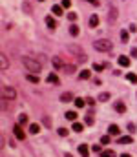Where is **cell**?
<instances>
[{
  "label": "cell",
  "mask_w": 137,
  "mask_h": 157,
  "mask_svg": "<svg viewBox=\"0 0 137 157\" xmlns=\"http://www.w3.org/2000/svg\"><path fill=\"white\" fill-rule=\"evenodd\" d=\"M88 26H90V28H97V26H99V17H97V15H91V17L88 18Z\"/></svg>",
  "instance_id": "obj_7"
},
{
  "label": "cell",
  "mask_w": 137,
  "mask_h": 157,
  "mask_svg": "<svg viewBox=\"0 0 137 157\" xmlns=\"http://www.w3.org/2000/svg\"><path fill=\"white\" fill-rule=\"evenodd\" d=\"M93 70L95 71H104V64H93Z\"/></svg>",
  "instance_id": "obj_36"
},
{
  "label": "cell",
  "mask_w": 137,
  "mask_h": 157,
  "mask_svg": "<svg viewBox=\"0 0 137 157\" xmlns=\"http://www.w3.org/2000/svg\"><path fill=\"white\" fill-rule=\"evenodd\" d=\"M101 157H117V154L113 150H106V152H102V154H101Z\"/></svg>",
  "instance_id": "obj_23"
},
{
  "label": "cell",
  "mask_w": 137,
  "mask_h": 157,
  "mask_svg": "<svg viewBox=\"0 0 137 157\" xmlns=\"http://www.w3.org/2000/svg\"><path fill=\"white\" fill-rule=\"evenodd\" d=\"M2 99H6V101H15L17 99V90H15L13 86H2Z\"/></svg>",
  "instance_id": "obj_3"
},
{
  "label": "cell",
  "mask_w": 137,
  "mask_h": 157,
  "mask_svg": "<svg viewBox=\"0 0 137 157\" xmlns=\"http://www.w3.org/2000/svg\"><path fill=\"white\" fill-rule=\"evenodd\" d=\"M70 33H71L73 37H77V35H79V26H75V24L70 26Z\"/></svg>",
  "instance_id": "obj_26"
},
{
  "label": "cell",
  "mask_w": 137,
  "mask_h": 157,
  "mask_svg": "<svg viewBox=\"0 0 137 157\" xmlns=\"http://www.w3.org/2000/svg\"><path fill=\"white\" fill-rule=\"evenodd\" d=\"M86 102H88V104H90V106H93V104H95V101L91 99V97H90V99H86Z\"/></svg>",
  "instance_id": "obj_42"
},
{
  "label": "cell",
  "mask_w": 137,
  "mask_h": 157,
  "mask_svg": "<svg viewBox=\"0 0 137 157\" xmlns=\"http://www.w3.org/2000/svg\"><path fill=\"white\" fill-rule=\"evenodd\" d=\"M130 31H132V33H135V31H137V28H135V24H130Z\"/></svg>",
  "instance_id": "obj_41"
},
{
  "label": "cell",
  "mask_w": 137,
  "mask_h": 157,
  "mask_svg": "<svg viewBox=\"0 0 137 157\" xmlns=\"http://www.w3.org/2000/svg\"><path fill=\"white\" fill-rule=\"evenodd\" d=\"M101 146H102V144H95L91 150H93V152H101Z\"/></svg>",
  "instance_id": "obj_40"
},
{
  "label": "cell",
  "mask_w": 137,
  "mask_h": 157,
  "mask_svg": "<svg viewBox=\"0 0 137 157\" xmlns=\"http://www.w3.org/2000/svg\"><path fill=\"white\" fill-rule=\"evenodd\" d=\"M93 48L97 51H111V48H113V44H111V40H108V38H99V40L93 42Z\"/></svg>",
  "instance_id": "obj_2"
},
{
  "label": "cell",
  "mask_w": 137,
  "mask_h": 157,
  "mask_svg": "<svg viewBox=\"0 0 137 157\" xmlns=\"http://www.w3.org/2000/svg\"><path fill=\"white\" fill-rule=\"evenodd\" d=\"M26 122H28V115L20 113V117H18V124H26Z\"/></svg>",
  "instance_id": "obj_28"
},
{
  "label": "cell",
  "mask_w": 137,
  "mask_h": 157,
  "mask_svg": "<svg viewBox=\"0 0 137 157\" xmlns=\"http://www.w3.org/2000/svg\"><path fill=\"white\" fill-rule=\"evenodd\" d=\"M121 40H123V42H128V31H124V29L121 31Z\"/></svg>",
  "instance_id": "obj_32"
},
{
  "label": "cell",
  "mask_w": 137,
  "mask_h": 157,
  "mask_svg": "<svg viewBox=\"0 0 137 157\" xmlns=\"http://www.w3.org/2000/svg\"><path fill=\"white\" fill-rule=\"evenodd\" d=\"M51 13L55 15V17H62V13H64V7H62V6H53V7H51Z\"/></svg>",
  "instance_id": "obj_11"
},
{
  "label": "cell",
  "mask_w": 137,
  "mask_h": 157,
  "mask_svg": "<svg viewBox=\"0 0 137 157\" xmlns=\"http://www.w3.org/2000/svg\"><path fill=\"white\" fill-rule=\"evenodd\" d=\"M64 157H73V155L71 154H64Z\"/></svg>",
  "instance_id": "obj_45"
},
{
  "label": "cell",
  "mask_w": 137,
  "mask_h": 157,
  "mask_svg": "<svg viewBox=\"0 0 137 157\" xmlns=\"http://www.w3.org/2000/svg\"><path fill=\"white\" fill-rule=\"evenodd\" d=\"M57 134L60 135V137H66V135H68V128H58V130H57Z\"/></svg>",
  "instance_id": "obj_31"
},
{
  "label": "cell",
  "mask_w": 137,
  "mask_h": 157,
  "mask_svg": "<svg viewBox=\"0 0 137 157\" xmlns=\"http://www.w3.org/2000/svg\"><path fill=\"white\" fill-rule=\"evenodd\" d=\"M86 104V101H82V99H75V108H84Z\"/></svg>",
  "instance_id": "obj_30"
},
{
  "label": "cell",
  "mask_w": 137,
  "mask_h": 157,
  "mask_svg": "<svg viewBox=\"0 0 137 157\" xmlns=\"http://www.w3.org/2000/svg\"><path fill=\"white\" fill-rule=\"evenodd\" d=\"M46 24H48V28H50V29H55V28H57L55 18H53L51 15H48V17H46Z\"/></svg>",
  "instance_id": "obj_13"
},
{
  "label": "cell",
  "mask_w": 137,
  "mask_h": 157,
  "mask_svg": "<svg viewBox=\"0 0 137 157\" xmlns=\"http://www.w3.org/2000/svg\"><path fill=\"white\" fill-rule=\"evenodd\" d=\"M90 75H91L90 70H82V71L79 73V78H81V81H86V78H90Z\"/></svg>",
  "instance_id": "obj_20"
},
{
  "label": "cell",
  "mask_w": 137,
  "mask_h": 157,
  "mask_svg": "<svg viewBox=\"0 0 137 157\" xmlns=\"http://www.w3.org/2000/svg\"><path fill=\"white\" fill-rule=\"evenodd\" d=\"M108 135H117V137H121L119 126H117V124H110V126H108Z\"/></svg>",
  "instance_id": "obj_6"
},
{
  "label": "cell",
  "mask_w": 137,
  "mask_h": 157,
  "mask_svg": "<svg viewBox=\"0 0 137 157\" xmlns=\"http://www.w3.org/2000/svg\"><path fill=\"white\" fill-rule=\"evenodd\" d=\"M135 128H137V126H134V122H130V124H128V132H130V134H134Z\"/></svg>",
  "instance_id": "obj_38"
},
{
  "label": "cell",
  "mask_w": 137,
  "mask_h": 157,
  "mask_svg": "<svg viewBox=\"0 0 137 157\" xmlns=\"http://www.w3.org/2000/svg\"><path fill=\"white\" fill-rule=\"evenodd\" d=\"M13 135L17 137L18 141H24V139H26V134H24V130H22V126H20V124H15V128H13Z\"/></svg>",
  "instance_id": "obj_4"
},
{
  "label": "cell",
  "mask_w": 137,
  "mask_h": 157,
  "mask_svg": "<svg viewBox=\"0 0 137 157\" xmlns=\"http://www.w3.org/2000/svg\"><path fill=\"white\" fill-rule=\"evenodd\" d=\"M130 143H134V139L130 135H121L119 137V144H130Z\"/></svg>",
  "instance_id": "obj_12"
},
{
  "label": "cell",
  "mask_w": 137,
  "mask_h": 157,
  "mask_svg": "<svg viewBox=\"0 0 137 157\" xmlns=\"http://www.w3.org/2000/svg\"><path fill=\"white\" fill-rule=\"evenodd\" d=\"M71 130H73V132H77V134H81V132L84 130V126H82L81 122H77V121H75V122H73V126H71Z\"/></svg>",
  "instance_id": "obj_18"
},
{
  "label": "cell",
  "mask_w": 137,
  "mask_h": 157,
  "mask_svg": "<svg viewBox=\"0 0 137 157\" xmlns=\"http://www.w3.org/2000/svg\"><path fill=\"white\" fill-rule=\"evenodd\" d=\"M119 157H132V155H130V154H121Z\"/></svg>",
  "instance_id": "obj_44"
},
{
  "label": "cell",
  "mask_w": 137,
  "mask_h": 157,
  "mask_svg": "<svg viewBox=\"0 0 137 157\" xmlns=\"http://www.w3.org/2000/svg\"><path fill=\"white\" fill-rule=\"evenodd\" d=\"M60 101L62 102H70V101H73V95L70 91H66V93H62V95H60Z\"/></svg>",
  "instance_id": "obj_16"
},
{
  "label": "cell",
  "mask_w": 137,
  "mask_h": 157,
  "mask_svg": "<svg viewBox=\"0 0 137 157\" xmlns=\"http://www.w3.org/2000/svg\"><path fill=\"white\" fill-rule=\"evenodd\" d=\"M22 64L26 66V70H29L31 73H35V75L42 70V64L38 60H35L33 57H22Z\"/></svg>",
  "instance_id": "obj_1"
},
{
  "label": "cell",
  "mask_w": 137,
  "mask_h": 157,
  "mask_svg": "<svg viewBox=\"0 0 137 157\" xmlns=\"http://www.w3.org/2000/svg\"><path fill=\"white\" fill-rule=\"evenodd\" d=\"M126 78H128V82H132V84L137 82V75H135V73H126Z\"/></svg>",
  "instance_id": "obj_22"
},
{
  "label": "cell",
  "mask_w": 137,
  "mask_h": 157,
  "mask_svg": "<svg viewBox=\"0 0 137 157\" xmlns=\"http://www.w3.org/2000/svg\"><path fill=\"white\" fill-rule=\"evenodd\" d=\"M110 137H111V135H102V137H101V144H102V146H106V144H110V141H111V139H110Z\"/></svg>",
  "instance_id": "obj_25"
},
{
  "label": "cell",
  "mask_w": 137,
  "mask_h": 157,
  "mask_svg": "<svg viewBox=\"0 0 137 157\" xmlns=\"http://www.w3.org/2000/svg\"><path fill=\"white\" fill-rule=\"evenodd\" d=\"M119 64L123 66V68H128L130 66V58L124 57V55H119Z\"/></svg>",
  "instance_id": "obj_14"
},
{
  "label": "cell",
  "mask_w": 137,
  "mask_h": 157,
  "mask_svg": "<svg viewBox=\"0 0 137 157\" xmlns=\"http://www.w3.org/2000/svg\"><path fill=\"white\" fill-rule=\"evenodd\" d=\"M70 6H71V0H62V7L64 9H68Z\"/></svg>",
  "instance_id": "obj_37"
},
{
  "label": "cell",
  "mask_w": 137,
  "mask_h": 157,
  "mask_svg": "<svg viewBox=\"0 0 137 157\" xmlns=\"http://www.w3.org/2000/svg\"><path fill=\"white\" fill-rule=\"evenodd\" d=\"M38 2H44V0H38Z\"/></svg>",
  "instance_id": "obj_46"
},
{
  "label": "cell",
  "mask_w": 137,
  "mask_h": 157,
  "mask_svg": "<svg viewBox=\"0 0 137 157\" xmlns=\"http://www.w3.org/2000/svg\"><path fill=\"white\" fill-rule=\"evenodd\" d=\"M130 55L134 57V58H137V48H132V51H130Z\"/></svg>",
  "instance_id": "obj_39"
},
{
  "label": "cell",
  "mask_w": 137,
  "mask_h": 157,
  "mask_svg": "<svg viewBox=\"0 0 137 157\" xmlns=\"http://www.w3.org/2000/svg\"><path fill=\"white\" fill-rule=\"evenodd\" d=\"M0 68H2V70H7L9 68V60H7V55H0Z\"/></svg>",
  "instance_id": "obj_9"
},
{
  "label": "cell",
  "mask_w": 137,
  "mask_h": 157,
  "mask_svg": "<svg viewBox=\"0 0 137 157\" xmlns=\"http://www.w3.org/2000/svg\"><path fill=\"white\" fill-rule=\"evenodd\" d=\"M51 62H53V66H55V70H64V60H62L60 57H53L51 58Z\"/></svg>",
  "instance_id": "obj_5"
},
{
  "label": "cell",
  "mask_w": 137,
  "mask_h": 157,
  "mask_svg": "<svg viewBox=\"0 0 137 157\" xmlns=\"http://www.w3.org/2000/svg\"><path fill=\"white\" fill-rule=\"evenodd\" d=\"M79 154L82 157H90V148H88V144H79Z\"/></svg>",
  "instance_id": "obj_8"
},
{
  "label": "cell",
  "mask_w": 137,
  "mask_h": 157,
  "mask_svg": "<svg viewBox=\"0 0 137 157\" xmlns=\"http://www.w3.org/2000/svg\"><path fill=\"white\" fill-rule=\"evenodd\" d=\"M42 122L46 124V128H50V126H51V119H50V117H42Z\"/></svg>",
  "instance_id": "obj_33"
},
{
  "label": "cell",
  "mask_w": 137,
  "mask_h": 157,
  "mask_svg": "<svg viewBox=\"0 0 137 157\" xmlns=\"http://www.w3.org/2000/svg\"><path fill=\"white\" fill-rule=\"evenodd\" d=\"M64 71L68 73V75H71V73L75 71V66H70V64H66V66H64Z\"/></svg>",
  "instance_id": "obj_29"
},
{
  "label": "cell",
  "mask_w": 137,
  "mask_h": 157,
  "mask_svg": "<svg viewBox=\"0 0 137 157\" xmlns=\"http://www.w3.org/2000/svg\"><path fill=\"white\" fill-rule=\"evenodd\" d=\"M66 119H68V121H73V122H75V121H77V113H75L73 110L66 111Z\"/></svg>",
  "instance_id": "obj_19"
},
{
  "label": "cell",
  "mask_w": 137,
  "mask_h": 157,
  "mask_svg": "<svg viewBox=\"0 0 137 157\" xmlns=\"http://www.w3.org/2000/svg\"><path fill=\"white\" fill-rule=\"evenodd\" d=\"M99 101H101V102H108V101H110V93H108V91L101 93V95H99Z\"/></svg>",
  "instance_id": "obj_21"
},
{
  "label": "cell",
  "mask_w": 137,
  "mask_h": 157,
  "mask_svg": "<svg viewBox=\"0 0 137 157\" xmlns=\"http://www.w3.org/2000/svg\"><path fill=\"white\" fill-rule=\"evenodd\" d=\"M88 2H91V4H93V6H97V4H99V2H97V0H88Z\"/></svg>",
  "instance_id": "obj_43"
},
{
  "label": "cell",
  "mask_w": 137,
  "mask_h": 157,
  "mask_svg": "<svg viewBox=\"0 0 137 157\" xmlns=\"http://www.w3.org/2000/svg\"><path fill=\"white\" fill-rule=\"evenodd\" d=\"M115 20H117V9L111 7L110 9V24H115Z\"/></svg>",
  "instance_id": "obj_17"
},
{
  "label": "cell",
  "mask_w": 137,
  "mask_h": 157,
  "mask_svg": "<svg viewBox=\"0 0 137 157\" xmlns=\"http://www.w3.org/2000/svg\"><path fill=\"white\" fill-rule=\"evenodd\" d=\"M115 111H119V113H124V111H126V104L123 101H117L115 102Z\"/></svg>",
  "instance_id": "obj_10"
},
{
  "label": "cell",
  "mask_w": 137,
  "mask_h": 157,
  "mask_svg": "<svg viewBox=\"0 0 137 157\" xmlns=\"http://www.w3.org/2000/svg\"><path fill=\"white\" fill-rule=\"evenodd\" d=\"M84 121H86V124H90V126H91V124L95 122V119H93L91 115H86V119H84Z\"/></svg>",
  "instance_id": "obj_35"
},
{
  "label": "cell",
  "mask_w": 137,
  "mask_h": 157,
  "mask_svg": "<svg viewBox=\"0 0 137 157\" xmlns=\"http://www.w3.org/2000/svg\"><path fill=\"white\" fill-rule=\"evenodd\" d=\"M68 20H77V13H73V11H70V13H68Z\"/></svg>",
  "instance_id": "obj_34"
},
{
  "label": "cell",
  "mask_w": 137,
  "mask_h": 157,
  "mask_svg": "<svg viewBox=\"0 0 137 157\" xmlns=\"http://www.w3.org/2000/svg\"><path fill=\"white\" fill-rule=\"evenodd\" d=\"M46 81H48V82H51V84H58V82H60V81H58V77L55 75V73H50V75L46 77Z\"/></svg>",
  "instance_id": "obj_15"
},
{
  "label": "cell",
  "mask_w": 137,
  "mask_h": 157,
  "mask_svg": "<svg viewBox=\"0 0 137 157\" xmlns=\"http://www.w3.org/2000/svg\"><path fill=\"white\" fill-rule=\"evenodd\" d=\"M29 132H31V134H38V132H40V126L38 124H29Z\"/></svg>",
  "instance_id": "obj_27"
},
{
  "label": "cell",
  "mask_w": 137,
  "mask_h": 157,
  "mask_svg": "<svg viewBox=\"0 0 137 157\" xmlns=\"http://www.w3.org/2000/svg\"><path fill=\"white\" fill-rule=\"evenodd\" d=\"M28 81L33 82V84H38V77L35 75V73H29V75H28Z\"/></svg>",
  "instance_id": "obj_24"
}]
</instances>
